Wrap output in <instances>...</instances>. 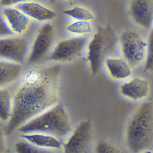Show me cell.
Returning a JSON list of instances; mask_svg holds the SVG:
<instances>
[{
  "instance_id": "cell-13",
  "label": "cell",
  "mask_w": 153,
  "mask_h": 153,
  "mask_svg": "<svg viewBox=\"0 0 153 153\" xmlns=\"http://www.w3.org/2000/svg\"><path fill=\"white\" fill-rule=\"evenodd\" d=\"M129 13L135 24L145 29L152 27L153 1L150 0H133L129 6Z\"/></svg>"
},
{
  "instance_id": "cell-4",
  "label": "cell",
  "mask_w": 153,
  "mask_h": 153,
  "mask_svg": "<svg viewBox=\"0 0 153 153\" xmlns=\"http://www.w3.org/2000/svg\"><path fill=\"white\" fill-rule=\"evenodd\" d=\"M116 38L109 26L99 27L88 37L85 49V60L93 76L100 70L103 62L115 49Z\"/></svg>"
},
{
  "instance_id": "cell-14",
  "label": "cell",
  "mask_w": 153,
  "mask_h": 153,
  "mask_svg": "<svg viewBox=\"0 0 153 153\" xmlns=\"http://www.w3.org/2000/svg\"><path fill=\"white\" fill-rule=\"evenodd\" d=\"M102 65L109 76L114 80L124 81L132 76V66L122 56H107Z\"/></svg>"
},
{
  "instance_id": "cell-25",
  "label": "cell",
  "mask_w": 153,
  "mask_h": 153,
  "mask_svg": "<svg viewBox=\"0 0 153 153\" xmlns=\"http://www.w3.org/2000/svg\"><path fill=\"white\" fill-rule=\"evenodd\" d=\"M5 148V137L3 131L0 130V153H2L4 151Z\"/></svg>"
},
{
  "instance_id": "cell-21",
  "label": "cell",
  "mask_w": 153,
  "mask_h": 153,
  "mask_svg": "<svg viewBox=\"0 0 153 153\" xmlns=\"http://www.w3.org/2000/svg\"><path fill=\"white\" fill-rule=\"evenodd\" d=\"M96 153H124L120 149L108 141L102 140L97 145Z\"/></svg>"
},
{
  "instance_id": "cell-1",
  "label": "cell",
  "mask_w": 153,
  "mask_h": 153,
  "mask_svg": "<svg viewBox=\"0 0 153 153\" xmlns=\"http://www.w3.org/2000/svg\"><path fill=\"white\" fill-rule=\"evenodd\" d=\"M62 72L59 64L33 66L24 71L13 94L9 132L58 104Z\"/></svg>"
},
{
  "instance_id": "cell-9",
  "label": "cell",
  "mask_w": 153,
  "mask_h": 153,
  "mask_svg": "<svg viewBox=\"0 0 153 153\" xmlns=\"http://www.w3.org/2000/svg\"><path fill=\"white\" fill-rule=\"evenodd\" d=\"M92 134L91 121L81 122L63 143V153H85L91 143Z\"/></svg>"
},
{
  "instance_id": "cell-10",
  "label": "cell",
  "mask_w": 153,
  "mask_h": 153,
  "mask_svg": "<svg viewBox=\"0 0 153 153\" xmlns=\"http://www.w3.org/2000/svg\"><path fill=\"white\" fill-rule=\"evenodd\" d=\"M31 21L41 25L51 23L57 16L55 10L46 4L36 1H20L14 7Z\"/></svg>"
},
{
  "instance_id": "cell-11",
  "label": "cell",
  "mask_w": 153,
  "mask_h": 153,
  "mask_svg": "<svg viewBox=\"0 0 153 153\" xmlns=\"http://www.w3.org/2000/svg\"><path fill=\"white\" fill-rule=\"evenodd\" d=\"M121 95L133 101L143 100L147 97L150 90L149 81L143 77L134 76L123 81L119 88Z\"/></svg>"
},
{
  "instance_id": "cell-20",
  "label": "cell",
  "mask_w": 153,
  "mask_h": 153,
  "mask_svg": "<svg viewBox=\"0 0 153 153\" xmlns=\"http://www.w3.org/2000/svg\"><path fill=\"white\" fill-rule=\"evenodd\" d=\"M15 149L16 153H60V151L40 148L23 139L16 143Z\"/></svg>"
},
{
  "instance_id": "cell-3",
  "label": "cell",
  "mask_w": 153,
  "mask_h": 153,
  "mask_svg": "<svg viewBox=\"0 0 153 153\" xmlns=\"http://www.w3.org/2000/svg\"><path fill=\"white\" fill-rule=\"evenodd\" d=\"M126 139L132 153H140L152 148L153 111L150 102L141 105L130 120L126 129Z\"/></svg>"
},
{
  "instance_id": "cell-16",
  "label": "cell",
  "mask_w": 153,
  "mask_h": 153,
  "mask_svg": "<svg viewBox=\"0 0 153 153\" xmlns=\"http://www.w3.org/2000/svg\"><path fill=\"white\" fill-rule=\"evenodd\" d=\"M22 139L40 148L48 150L60 151L63 142L53 136L42 133L22 134Z\"/></svg>"
},
{
  "instance_id": "cell-24",
  "label": "cell",
  "mask_w": 153,
  "mask_h": 153,
  "mask_svg": "<svg viewBox=\"0 0 153 153\" xmlns=\"http://www.w3.org/2000/svg\"><path fill=\"white\" fill-rule=\"evenodd\" d=\"M20 1H0V6L2 8L15 7Z\"/></svg>"
},
{
  "instance_id": "cell-18",
  "label": "cell",
  "mask_w": 153,
  "mask_h": 153,
  "mask_svg": "<svg viewBox=\"0 0 153 153\" xmlns=\"http://www.w3.org/2000/svg\"><path fill=\"white\" fill-rule=\"evenodd\" d=\"M64 29L67 33L76 37L88 36L92 33V22L72 20L65 25Z\"/></svg>"
},
{
  "instance_id": "cell-6",
  "label": "cell",
  "mask_w": 153,
  "mask_h": 153,
  "mask_svg": "<svg viewBox=\"0 0 153 153\" xmlns=\"http://www.w3.org/2000/svg\"><path fill=\"white\" fill-rule=\"evenodd\" d=\"M55 36V27L51 23L40 25L33 33L26 63L35 65L47 58L54 45Z\"/></svg>"
},
{
  "instance_id": "cell-22",
  "label": "cell",
  "mask_w": 153,
  "mask_h": 153,
  "mask_svg": "<svg viewBox=\"0 0 153 153\" xmlns=\"http://www.w3.org/2000/svg\"><path fill=\"white\" fill-rule=\"evenodd\" d=\"M148 47L146 58L145 62V69L146 71H150L153 69V31H150L149 36Z\"/></svg>"
},
{
  "instance_id": "cell-8",
  "label": "cell",
  "mask_w": 153,
  "mask_h": 153,
  "mask_svg": "<svg viewBox=\"0 0 153 153\" xmlns=\"http://www.w3.org/2000/svg\"><path fill=\"white\" fill-rule=\"evenodd\" d=\"M88 36L67 37L58 41L52 48L48 58L55 62L71 61L85 51Z\"/></svg>"
},
{
  "instance_id": "cell-19",
  "label": "cell",
  "mask_w": 153,
  "mask_h": 153,
  "mask_svg": "<svg viewBox=\"0 0 153 153\" xmlns=\"http://www.w3.org/2000/svg\"><path fill=\"white\" fill-rule=\"evenodd\" d=\"M63 13L72 20L92 22L95 18L94 15L91 10L82 5H73L65 10Z\"/></svg>"
},
{
  "instance_id": "cell-12",
  "label": "cell",
  "mask_w": 153,
  "mask_h": 153,
  "mask_svg": "<svg viewBox=\"0 0 153 153\" xmlns=\"http://www.w3.org/2000/svg\"><path fill=\"white\" fill-rule=\"evenodd\" d=\"M2 16L14 36H22L30 32L33 22L20 10L14 7L2 8Z\"/></svg>"
},
{
  "instance_id": "cell-7",
  "label": "cell",
  "mask_w": 153,
  "mask_h": 153,
  "mask_svg": "<svg viewBox=\"0 0 153 153\" xmlns=\"http://www.w3.org/2000/svg\"><path fill=\"white\" fill-rule=\"evenodd\" d=\"M33 34L30 36L29 32L0 39V59L22 65L26 63Z\"/></svg>"
},
{
  "instance_id": "cell-5",
  "label": "cell",
  "mask_w": 153,
  "mask_h": 153,
  "mask_svg": "<svg viewBox=\"0 0 153 153\" xmlns=\"http://www.w3.org/2000/svg\"><path fill=\"white\" fill-rule=\"evenodd\" d=\"M119 45L121 56L132 67L145 63L148 42L139 32L132 29L124 31L120 36Z\"/></svg>"
},
{
  "instance_id": "cell-15",
  "label": "cell",
  "mask_w": 153,
  "mask_h": 153,
  "mask_svg": "<svg viewBox=\"0 0 153 153\" xmlns=\"http://www.w3.org/2000/svg\"><path fill=\"white\" fill-rule=\"evenodd\" d=\"M24 72L23 65L0 59V88L19 81Z\"/></svg>"
},
{
  "instance_id": "cell-17",
  "label": "cell",
  "mask_w": 153,
  "mask_h": 153,
  "mask_svg": "<svg viewBox=\"0 0 153 153\" xmlns=\"http://www.w3.org/2000/svg\"><path fill=\"white\" fill-rule=\"evenodd\" d=\"M13 112V94L8 89L0 88V121L8 122Z\"/></svg>"
},
{
  "instance_id": "cell-23",
  "label": "cell",
  "mask_w": 153,
  "mask_h": 153,
  "mask_svg": "<svg viewBox=\"0 0 153 153\" xmlns=\"http://www.w3.org/2000/svg\"><path fill=\"white\" fill-rule=\"evenodd\" d=\"M12 36L0 11V39Z\"/></svg>"
},
{
  "instance_id": "cell-2",
  "label": "cell",
  "mask_w": 153,
  "mask_h": 153,
  "mask_svg": "<svg viewBox=\"0 0 153 153\" xmlns=\"http://www.w3.org/2000/svg\"><path fill=\"white\" fill-rule=\"evenodd\" d=\"M22 134L42 133L53 136L63 142L71 134V121L64 106L57 104L21 126Z\"/></svg>"
},
{
  "instance_id": "cell-26",
  "label": "cell",
  "mask_w": 153,
  "mask_h": 153,
  "mask_svg": "<svg viewBox=\"0 0 153 153\" xmlns=\"http://www.w3.org/2000/svg\"><path fill=\"white\" fill-rule=\"evenodd\" d=\"M140 153H153V152H152L151 150H147L142 151V152H140Z\"/></svg>"
}]
</instances>
